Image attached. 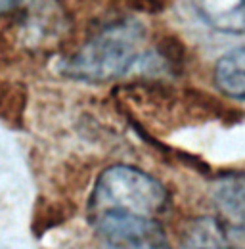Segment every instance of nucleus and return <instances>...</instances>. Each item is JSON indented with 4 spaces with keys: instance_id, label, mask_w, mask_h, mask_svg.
I'll return each instance as SVG.
<instances>
[{
    "instance_id": "obj_1",
    "label": "nucleus",
    "mask_w": 245,
    "mask_h": 249,
    "mask_svg": "<svg viewBox=\"0 0 245 249\" xmlns=\"http://www.w3.org/2000/svg\"><path fill=\"white\" fill-rule=\"evenodd\" d=\"M146 27L132 18L109 23L75 54L61 62V73L73 81L107 83L122 77L142 58Z\"/></svg>"
},
{
    "instance_id": "obj_2",
    "label": "nucleus",
    "mask_w": 245,
    "mask_h": 249,
    "mask_svg": "<svg viewBox=\"0 0 245 249\" xmlns=\"http://www.w3.org/2000/svg\"><path fill=\"white\" fill-rule=\"evenodd\" d=\"M169 207V192L155 177L130 165H111L96 180L88 217L136 215L157 218Z\"/></svg>"
},
{
    "instance_id": "obj_3",
    "label": "nucleus",
    "mask_w": 245,
    "mask_h": 249,
    "mask_svg": "<svg viewBox=\"0 0 245 249\" xmlns=\"http://www.w3.org/2000/svg\"><path fill=\"white\" fill-rule=\"evenodd\" d=\"M90 222L104 242V249H171L157 218L104 215Z\"/></svg>"
},
{
    "instance_id": "obj_4",
    "label": "nucleus",
    "mask_w": 245,
    "mask_h": 249,
    "mask_svg": "<svg viewBox=\"0 0 245 249\" xmlns=\"http://www.w3.org/2000/svg\"><path fill=\"white\" fill-rule=\"evenodd\" d=\"M213 203L218 220L230 230L245 234V175L226 173L216 178L213 186Z\"/></svg>"
},
{
    "instance_id": "obj_5",
    "label": "nucleus",
    "mask_w": 245,
    "mask_h": 249,
    "mask_svg": "<svg viewBox=\"0 0 245 249\" xmlns=\"http://www.w3.org/2000/svg\"><path fill=\"white\" fill-rule=\"evenodd\" d=\"M190 4L197 19L211 31L245 35V0H190Z\"/></svg>"
},
{
    "instance_id": "obj_6",
    "label": "nucleus",
    "mask_w": 245,
    "mask_h": 249,
    "mask_svg": "<svg viewBox=\"0 0 245 249\" xmlns=\"http://www.w3.org/2000/svg\"><path fill=\"white\" fill-rule=\"evenodd\" d=\"M180 249H245L226 224L218 218L203 217L193 220L184 232Z\"/></svg>"
},
{
    "instance_id": "obj_7",
    "label": "nucleus",
    "mask_w": 245,
    "mask_h": 249,
    "mask_svg": "<svg viewBox=\"0 0 245 249\" xmlns=\"http://www.w3.org/2000/svg\"><path fill=\"white\" fill-rule=\"evenodd\" d=\"M214 85L232 100L245 102V48L226 52L214 65Z\"/></svg>"
},
{
    "instance_id": "obj_8",
    "label": "nucleus",
    "mask_w": 245,
    "mask_h": 249,
    "mask_svg": "<svg viewBox=\"0 0 245 249\" xmlns=\"http://www.w3.org/2000/svg\"><path fill=\"white\" fill-rule=\"evenodd\" d=\"M19 4H21V0H0V16L16 10Z\"/></svg>"
}]
</instances>
